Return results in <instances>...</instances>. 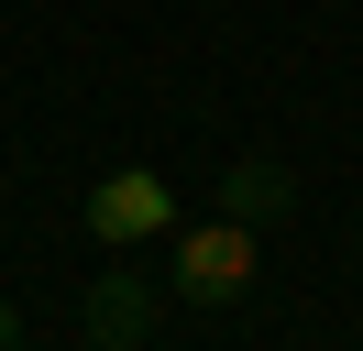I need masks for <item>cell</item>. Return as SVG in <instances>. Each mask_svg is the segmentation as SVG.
Masks as SVG:
<instances>
[{"label": "cell", "instance_id": "6da1fadb", "mask_svg": "<svg viewBox=\"0 0 363 351\" xmlns=\"http://www.w3.org/2000/svg\"><path fill=\"white\" fill-rule=\"evenodd\" d=\"M165 285H177L187 307H242L253 297V219H199V231H177V253H165Z\"/></svg>", "mask_w": 363, "mask_h": 351}, {"label": "cell", "instance_id": "7a4b0ae2", "mask_svg": "<svg viewBox=\"0 0 363 351\" xmlns=\"http://www.w3.org/2000/svg\"><path fill=\"white\" fill-rule=\"evenodd\" d=\"M77 219H89V241L133 253V241L165 231V176H155V165H111V176L89 187V209H77Z\"/></svg>", "mask_w": 363, "mask_h": 351}, {"label": "cell", "instance_id": "3957f363", "mask_svg": "<svg viewBox=\"0 0 363 351\" xmlns=\"http://www.w3.org/2000/svg\"><path fill=\"white\" fill-rule=\"evenodd\" d=\"M77 340H99V351H143V340H155V275H99L89 307H77Z\"/></svg>", "mask_w": 363, "mask_h": 351}, {"label": "cell", "instance_id": "277c9868", "mask_svg": "<svg viewBox=\"0 0 363 351\" xmlns=\"http://www.w3.org/2000/svg\"><path fill=\"white\" fill-rule=\"evenodd\" d=\"M220 209H231V219H253V231H275V219L297 209V176L275 165V154H242V165L220 176Z\"/></svg>", "mask_w": 363, "mask_h": 351}, {"label": "cell", "instance_id": "5b68a950", "mask_svg": "<svg viewBox=\"0 0 363 351\" xmlns=\"http://www.w3.org/2000/svg\"><path fill=\"white\" fill-rule=\"evenodd\" d=\"M11 340H23V307H11V297H0V351H11Z\"/></svg>", "mask_w": 363, "mask_h": 351}]
</instances>
